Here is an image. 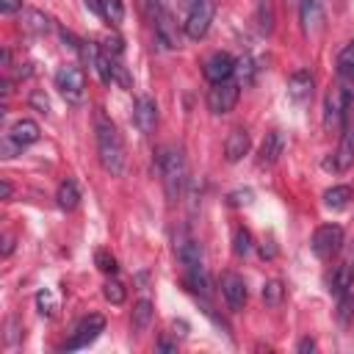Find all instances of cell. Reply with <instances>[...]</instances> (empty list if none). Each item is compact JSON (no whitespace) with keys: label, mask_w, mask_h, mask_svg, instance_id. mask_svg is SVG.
<instances>
[{"label":"cell","mask_w":354,"mask_h":354,"mask_svg":"<svg viewBox=\"0 0 354 354\" xmlns=\"http://www.w3.org/2000/svg\"><path fill=\"white\" fill-rule=\"evenodd\" d=\"M97 152H100V163L108 174L119 177L124 171V163H127L124 141H122V133L116 130V124L105 113H97Z\"/></svg>","instance_id":"6da1fadb"},{"label":"cell","mask_w":354,"mask_h":354,"mask_svg":"<svg viewBox=\"0 0 354 354\" xmlns=\"http://www.w3.org/2000/svg\"><path fill=\"white\" fill-rule=\"evenodd\" d=\"M158 169L163 174V191H166V202L174 205L183 196L185 188V158L177 147H163L158 152Z\"/></svg>","instance_id":"7a4b0ae2"},{"label":"cell","mask_w":354,"mask_h":354,"mask_svg":"<svg viewBox=\"0 0 354 354\" xmlns=\"http://www.w3.org/2000/svg\"><path fill=\"white\" fill-rule=\"evenodd\" d=\"M351 102H354V88H348L346 83L329 88V94H326V100H324V127H326V130L343 127Z\"/></svg>","instance_id":"3957f363"},{"label":"cell","mask_w":354,"mask_h":354,"mask_svg":"<svg viewBox=\"0 0 354 354\" xmlns=\"http://www.w3.org/2000/svg\"><path fill=\"white\" fill-rule=\"evenodd\" d=\"M55 88L69 105H80L86 97V72L77 64H64L55 72Z\"/></svg>","instance_id":"277c9868"},{"label":"cell","mask_w":354,"mask_h":354,"mask_svg":"<svg viewBox=\"0 0 354 354\" xmlns=\"http://www.w3.org/2000/svg\"><path fill=\"white\" fill-rule=\"evenodd\" d=\"M144 8L149 11L152 22H155V36L166 50H177L180 47V30L174 17L160 6V0H144Z\"/></svg>","instance_id":"5b68a950"},{"label":"cell","mask_w":354,"mask_h":354,"mask_svg":"<svg viewBox=\"0 0 354 354\" xmlns=\"http://www.w3.org/2000/svg\"><path fill=\"white\" fill-rule=\"evenodd\" d=\"M216 17V3L213 0H194L188 14H185V22H183V30L188 39L199 41L207 30H210V22Z\"/></svg>","instance_id":"8992f818"},{"label":"cell","mask_w":354,"mask_h":354,"mask_svg":"<svg viewBox=\"0 0 354 354\" xmlns=\"http://www.w3.org/2000/svg\"><path fill=\"white\" fill-rule=\"evenodd\" d=\"M343 241H346L343 227H337V224H321V227L313 232L310 249H313V254H315L318 260H332V257L343 249Z\"/></svg>","instance_id":"52a82bcc"},{"label":"cell","mask_w":354,"mask_h":354,"mask_svg":"<svg viewBox=\"0 0 354 354\" xmlns=\"http://www.w3.org/2000/svg\"><path fill=\"white\" fill-rule=\"evenodd\" d=\"M238 97H241V83L238 80H232V77L230 80H218L207 91V108L216 116H224L238 105Z\"/></svg>","instance_id":"ba28073f"},{"label":"cell","mask_w":354,"mask_h":354,"mask_svg":"<svg viewBox=\"0 0 354 354\" xmlns=\"http://www.w3.org/2000/svg\"><path fill=\"white\" fill-rule=\"evenodd\" d=\"M102 329H105V318H102V315H97V313L86 315V318L75 326L72 337L66 340V351H77V348L91 346V343L100 337V332H102Z\"/></svg>","instance_id":"9c48e42d"},{"label":"cell","mask_w":354,"mask_h":354,"mask_svg":"<svg viewBox=\"0 0 354 354\" xmlns=\"http://www.w3.org/2000/svg\"><path fill=\"white\" fill-rule=\"evenodd\" d=\"M299 17H301V28L307 36H318L324 30L326 22V11H324V0H299Z\"/></svg>","instance_id":"30bf717a"},{"label":"cell","mask_w":354,"mask_h":354,"mask_svg":"<svg viewBox=\"0 0 354 354\" xmlns=\"http://www.w3.org/2000/svg\"><path fill=\"white\" fill-rule=\"evenodd\" d=\"M351 166H354V111L348 108V116H346V124L340 133V147L335 152V169L346 171Z\"/></svg>","instance_id":"8fae6325"},{"label":"cell","mask_w":354,"mask_h":354,"mask_svg":"<svg viewBox=\"0 0 354 354\" xmlns=\"http://www.w3.org/2000/svg\"><path fill=\"white\" fill-rule=\"evenodd\" d=\"M221 296H224V301L230 304V310H241V307L246 304V299H249V290H246L243 277L235 274V271L221 274Z\"/></svg>","instance_id":"7c38bea8"},{"label":"cell","mask_w":354,"mask_h":354,"mask_svg":"<svg viewBox=\"0 0 354 354\" xmlns=\"http://www.w3.org/2000/svg\"><path fill=\"white\" fill-rule=\"evenodd\" d=\"M235 58L230 55V53H213L207 61H205V77L210 80V83H218V80H230L232 75H235Z\"/></svg>","instance_id":"4fadbf2b"},{"label":"cell","mask_w":354,"mask_h":354,"mask_svg":"<svg viewBox=\"0 0 354 354\" xmlns=\"http://www.w3.org/2000/svg\"><path fill=\"white\" fill-rule=\"evenodd\" d=\"M282 152H285V136L279 130L266 133V138H263V144L257 149V166H274Z\"/></svg>","instance_id":"5bb4252c"},{"label":"cell","mask_w":354,"mask_h":354,"mask_svg":"<svg viewBox=\"0 0 354 354\" xmlns=\"http://www.w3.org/2000/svg\"><path fill=\"white\" fill-rule=\"evenodd\" d=\"M133 119H136V127L141 133H152L155 124H158V105L152 97H138L136 100V108H133Z\"/></svg>","instance_id":"9a60e30c"},{"label":"cell","mask_w":354,"mask_h":354,"mask_svg":"<svg viewBox=\"0 0 354 354\" xmlns=\"http://www.w3.org/2000/svg\"><path fill=\"white\" fill-rule=\"evenodd\" d=\"M8 136L25 149V147H30V144H36L39 141V136H41V127L33 122V119H17L14 124H11V130H8Z\"/></svg>","instance_id":"2e32d148"},{"label":"cell","mask_w":354,"mask_h":354,"mask_svg":"<svg viewBox=\"0 0 354 354\" xmlns=\"http://www.w3.org/2000/svg\"><path fill=\"white\" fill-rule=\"evenodd\" d=\"M246 152H249V133H246L243 127H235V130L227 136V141H224V158H227L230 163H238Z\"/></svg>","instance_id":"e0dca14e"},{"label":"cell","mask_w":354,"mask_h":354,"mask_svg":"<svg viewBox=\"0 0 354 354\" xmlns=\"http://www.w3.org/2000/svg\"><path fill=\"white\" fill-rule=\"evenodd\" d=\"M288 94L296 100V102H304L313 97V75L307 69H296L290 77H288Z\"/></svg>","instance_id":"ac0fdd59"},{"label":"cell","mask_w":354,"mask_h":354,"mask_svg":"<svg viewBox=\"0 0 354 354\" xmlns=\"http://www.w3.org/2000/svg\"><path fill=\"white\" fill-rule=\"evenodd\" d=\"M174 252H177V257H180V263H183L185 268H191V266H202V249H199V243H196L194 238L180 235L177 243H174Z\"/></svg>","instance_id":"d6986e66"},{"label":"cell","mask_w":354,"mask_h":354,"mask_svg":"<svg viewBox=\"0 0 354 354\" xmlns=\"http://www.w3.org/2000/svg\"><path fill=\"white\" fill-rule=\"evenodd\" d=\"M185 285H188V290H194V293H199V296H210V293H213V282H210V277H207V271H205L202 266H191V268H188Z\"/></svg>","instance_id":"ffe728a7"},{"label":"cell","mask_w":354,"mask_h":354,"mask_svg":"<svg viewBox=\"0 0 354 354\" xmlns=\"http://www.w3.org/2000/svg\"><path fill=\"white\" fill-rule=\"evenodd\" d=\"M55 202H58V207H61V210H75V207H77V202H80L77 183L66 177V180L58 185V191H55Z\"/></svg>","instance_id":"44dd1931"},{"label":"cell","mask_w":354,"mask_h":354,"mask_svg":"<svg viewBox=\"0 0 354 354\" xmlns=\"http://www.w3.org/2000/svg\"><path fill=\"white\" fill-rule=\"evenodd\" d=\"M149 324H152V301L149 299H138L136 307H133V332L141 335V332L149 329Z\"/></svg>","instance_id":"7402d4cb"},{"label":"cell","mask_w":354,"mask_h":354,"mask_svg":"<svg viewBox=\"0 0 354 354\" xmlns=\"http://www.w3.org/2000/svg\"><path fill=\"white\" fill-rule=\"evenodd\" d=\"M351 188L348 185H332L326 194H324V205L329 207V210H343L348 202H351Z\"/></svg>","instance_id":"603a6c76"},{"label":"cell","mask_w":354,"mask_h":354,"mask_svg":"<svg viewBox=\"0 0 354 354\" xmlns=\"http://www.w3.org/2000/svg\"><path fill=\"white\" fill-rule=\"evenodd\" d=\"M351 279H354V271H351L348 263H343V266L335 268V274H332V279H329V290H332L335 296H343V293L351 288Z\"/></svg>","instance_id":"cb8c5ba5"},{"label":"cell","mask_w":354,"mask_h":354,"mask_svg":"<svg viewBox=\"0 0 354 354\" xmlns=\"http://www.w3.org/2000/svg\"><path fill=\"white\" fill-rule=\"evenodd\" d=\"M337 75L340 80H354V41H348L337 53Z\"/></svg>","instance_id":"d4e9b609"},{"label":"cell","mask_w":354,"mask_h":354,"mask_svg":"<svg viewBox=\"0 0 354 354\" xmlns=\"http://www.w3.org/2000/svg\"><path fill=\"white\" fill-rule=\"evenodd\" d=\"M97 11L111 22V25H119L124 19V3L122 0H97Z\"/></svg>","instance_id":"484cf974"},{"label":"cell","mask_w":354,"mask_h":354,"mask_svg":"<svg viewBox=\"0 0 354 354\" xmlns=\"http://www.w3.org/2000/svg\"><path fill=\"white\" fill-rule=\"evenodd\" d=\"M257 28L263 36L274 30V0H260L257 3Z\"/></svg>","instance_id":"4316f807"},{"label":"cell","mask_w":354,"mask_h":354,"mask_svg":"<svg viewBox=\"0 0 354 354\" xmlns=\"http://www.w3.org/2000/svg\"><path fill=\"white\" fill-rule=\"evenodd\" d=\"M102 296H105L111 304H122L124 296H127V290H124V285H122L116 277H111V279L102 285Z\"/></svg>","instance_id":"83f0119b"},{"label":"cell","mask_w":354,"mask_h":354,"mask_svg":"<svg viewBox=\"0 0 354 354\" xmlns=\"http://www.w3.org/2000/svg\"><path fill=\"white\" fill-rule=\"evenodd\" d=\"M282 296H285V288H282L279 279H268V282L263 285V301H266V304L277 307V304L282 301Z\"/></svg>","instance_id":"f1b7e54d"},{"label":"cell","mask_w":354,"mask_h":354,"mask_svg":"<svg viewBox=\"0 0 354 354\" xmlns=\"http://www.w3.org/2000/svg\"><path fill=\"white\" fill-rule=\"evenodd\" d=\"M94 263H97V268H100L102 274H108V277H113V274L119 271L116 257H113L111 252H105V249H97V252H94Z\"/></svg>","instance_id":"f546056e"},{"label":"cell","mask_w":354,"mask_h":354,"mask_svg":"<svg viewBox=\"0 0 354 354\" xmlns=\"http://www.w3.org/2000/svg\"><path fill=\"white\" fill-rule=\"evenodd\" d=\"M36 307H39V313H41L44 318H53V315H55V310H58V304H55V296H53L47 288L36 293Z\"/></svg>","instance_id":"4dcf8cb0"},{"label":"cell","mask_w":354,"mask_h":354,"mask_svg":"<svg viewBox=\"0 0 354 354\" xmlns=\"http://www.w3.org/2000/svg\"><path fill=\"white\" fill-rule=\"evenodd\" d=\"M25 28L33 30V33H47L50 30V19L41 11H28L25 14Z\"/></svg>","instance_id":"1f68e13d"},{"label":"cell","mask_w":354,"mask_h":354,"mask_svg":"<svg viewBox=\"0 0 354 354\" xmlns=\"http://www.w3.org/2000/svg\"><path fill=\"white\" fill-rule=\"evenodd\" d=\"M232 243H235V254H238V257H246V254L252 252V235H249V230H246V227H238Z\"/></svg>","instance_id":"d6a6232c"},{"label":"cell","mask_w":354,"mask_h":354,"mask_svg":"<svg viewBox=\"0 0 354 354\" xmlns=\"http://www.w3.org/2000/svg\"><path fill=\"white\" fill-rule=\"evenodd\" d=\"M28 105H30L33 111H39V113H44V116L50 113V100H47V94H44L41 88H36V91H33V94L28 97Z\"/></svg>","instance_id":"836d02e7"},{"label":"cell","mask_w":354,"mask_h":354,"mask_svg":"<svg viewBox=\"0 0 354 354\" xmlns=\"http://www.w3.org/2000/svg\"><path fill=\"white\" fill-rule=\"evenodd\" d=\"M100 47H102V50H105V53H108L111 58H119V55L124 53V41H122L119 36H105Z\"/></svg>","instance_id":"e575fe53"},{"label":"cell","mask_w":354,"mask_h":354,"mask_svg":"<svg viewBox=\"0 0 354 354\" xmlns=\"http://www.w3.org/2000/svg\"><path fill=\"white\" fill-rule=\"evenodd\" d=\"M235 72H238V83H241V86H249V83L254 80V77H252L254 72H252V61H249V58H241V61L235 64Z\"/></svg>","instance_id":"d590c367"},{"label":"cell","mask_w":354,"mask_h":354,"mask_svg":"<svg viewBox=\"0 0 354 354\" xmlns=\"http://www.w3.org/2000/svg\"><path fill=\"white\" fill-rule=\"evenodd\" d=\"M227 199H230V205H249V202H252V191H249V188H243V191L230 194Z\"/></svg>","instance_id":"8d00e7d4"},{"label":"cell","mask_w":354,"mask_h":354,"mask_svg":"<svg viewBox=\"0 0 354 354\" xmlns=\"http://www.w3.org/2000/svg\"><path fill=\"white\" fill-rule=\"evenodd\" d=\"M22 8V0H0V11L3 14H14Z\"/></svg>","instance_id":"74e56055"},{"label":"cell","mask_w":354,"mask_h":354,"mask_svg":"<svg viewBox=\"0 0 354 354\" xmlns=\"http://www.w3.org/2000/svg\"><path fill=\"white\" fill-rule=\"evenodd\" d=\"M296 351H299V354L315 351V340H313V337H301V340H299V346H296Z\"/></svg>","instance_id":"f35d334b"},{"label":"cell","mask_w":354,"mask_h":354,"mask_svg":"<svg viewBox=\"0 0 354 354\" xmlns=\"http://www.w3.org/2000/svg\"><path fill=\"white\" fill-rule=\"evenodd\" d=\"M0 199H6V202L11 199V183H8V180L0 183Z\"/></svg>","instance_id":"ab89813d"},{"label":"cell","mask_w":354,"mask_h":354,"mask_svg":"<svg viewBox=\"0 0 354 354\" xmlns=\"http://www.w3.org/2000/svg\"><path fill=\"white\" fill-rule=\"evenodd\" d=\"M158 351H177V343H171V340H160V343H158Z\"/></svg>","instance_id":"60d3db41"},{"label":"cell","mask_w":354,"mask_h":354,"mask_svg":"<svg viewBox=\"0 0 354 354\" xmlns=\"http://www.w3.org/2000/svg\"><path fill=\"white\" fill-rule=\"evenodd\" d=\"M351 111H354V102H351Z\"/></svg>","instance_id":"b9f144b4"},{"label":"cell","mask_w":354,"mask_h":354,"mask_svg":"<svg viewBox=\"0 0 354 354\" xmlns=\"http://www.w3.org/2000/svg\"><path fill=\"white\" fill-rule=\"evenodd\" d=\"M293 3H299V0H293Z\"/></svg>","instance_id":"7bdbcfd3"}]
</instances>
